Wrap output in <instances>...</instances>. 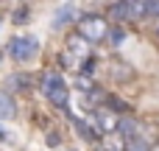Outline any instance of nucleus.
I'll return each mask as SVG.
<instances>
[{"mask_svg": "<svg viewBox=\"0 0 159 151\" xmlns=\"http://www.w3.org/2000/svg\"><path fill=\"white\" fill-rule=\"evenodd\" d=\"M106 34H109V22H106L101 14L87 11V14L78 17V36H81L84 42H101Z\"/></svg>", "mask_w": 159, "mask_h": 151, "instance_id": "1", "label": "nucleus"}, {"mask_svg": "<svg viewBox=\"0 0 159 151\" xmlns=\"http://www.w3.org/2000/svg\"><path fill=\"white\" fill-rule=\"evenodd\" d=\"M42 92H45V98H48L53 106H59V109H67L70 90H67V84H64V78H61L59 73H50V76H45V81H42Z\"/></svg>", "mask_w": 159, "mask_h": 151, "instance_id": "2", "label": "nucleus"}, {"mask_svg": "<svg viewBox=\"0 0 159 151\" xmlns=\"http://www.w3.org/2000/svg\"><path fill=\"white\" fill-rule=\"evenodd\" d=\"M36 53H39V39L34 34L14 36L8 42V56L17 59V62H31V59H36Z\"/></svg>", "mask_w": 159, "mask_h": 151, "instance_id": "3", "label": "nucleus"}, {"mask_svg": "<svg viewBox=\"0 0 159 151\" xmlns=\"http://www.w3.org/2000/svg\"><path fill=\"white\" fill-rule=\"evenodd\" d=\"M75 59H87V42H84L81 36H73V39L67 42V48L61 50V56H59V62H61L64 67H73Z\"/></svg>", "mask_w": 159, "mask_h": 151, "instance_id": "4", "label": "nucleus"}, {"mask_svg": "<svg viewBox=\"0 0 159 151\" xmlns=\"http://www.w3.org/2000/svg\"><path fill=\"white\" fill-rule=\"evenodd\" d=\"M109 14L115 20H131V17H145L143 3H109Z\"/></svg>", "mask_w": 159, "mask_h": 151, "instance_id": "5", "label": "nucleus"}, {"mask_svg": "<svg viewBox=\"0 0 159 151\" xmlns=\"http://www.w3.org/2000/svg\"><path fill=\"white\" fill-rule=\"evenodd\" d=\"M70 22H75V6H73V3H64V6H59V8H56L53 25H56V28H61V25H70Z\"/></svg>", "mask_w": 159, "mask_h": 151, "instance_id": "6", "label": "nucleus"}, {"mask_svg": "<svg viewBox=\"0 0 159 151\" xmlns=\"http://www.w3.org/2000/svg\"><path fill=\"white\" fill-rule=\"evenodd\" d=\"M14 115H17V104H14L11 92L0 90V120H11Z\"/></svg>", "mask_w": 159, "mask_h": 151, "instance_id": "7", "label": "nucleus"}, {"mask_svg": "<svg viewBox=\"0 0 159 151\" xmlns=\"http://www.w3.org/2000/svg\"><path fill=\"white\" fill-rule=\"evenodd\" d=\"M75 132H78V137H84L87 143H98V132L92 129V123H87V120H81V118H75Z\"/></svg>", "mask_w": 159, "mask_h": 151, "instance_id": "8", "label": "nucleus"}, {"mask_svg": "<svg viewBox=\"0 0 159 151\" xmlns=\"http://www.w3.org/2000/svg\"><path fill=\"white\" fill-rule=\"evenodd\" d=\"M126 151H154V149L145 137H131V140H126Z\"/></svg>", "mask_w": 159, "mask_h": 151, "instance_id": "9", "label": "nucleus"}, {"mask_svg": "<svg viewBox=\"0 0 159 151\" xmlns=\"http://www.w3.org/2000/svg\"><path fill=\"white\" fill-rule=\"evenodd\" d=\"M106 36H109L112 45H123V42H126V31H123L120 25H109V34H106Z\"/></svg>", "mask_w": 159, "mask_h": 151, "instance_id": "10", "label": "nucleus"}, {"mask_svg": "<svg viewBox=\"0 0 159 151\" xmlns=\"http://www.w3.org/2000/svg\"><path fill=\"white\" fill-rule=\"evenodd\" d=\"M11 20H14L17 25H20V22H28V20H31V8H28V6H17L14 14H11Z\"/></svg>", "mask_w": 159, "mask_h": 151, "instance_id": "11", "label": "nucleus"}, {"mask_svg": "<svg viewBox=\"0 0 159 151\" xmlns=\"http://www.w3.org/2000/svg\"><path fill=\"white\" fill-rule=\"evenodd\" d=\"M106 104H109V106H112L115 112H129V106H126V101H120L117 95H109V98H106Z\"/></svg>", "mask_w": 159, "mask_h": 151, "instance_id": "12", "label": "nucleus"}, {"mask_svg": "<svg viewBox=\"0 0 159 151\" xmlns=\"http://www.w3.org/2000/svg\"><path fill=\"white\" fill-rule=\"evenodd\" d=\"M95 120L101 123V129H103V132H115V123H112V118H106L103 112H101V115H98Z\"/></svg>", "mask_w": 159, "mask_h": 151, "instance_id": "13", "label": "nucleus"}, {"mask_svg": "<svg viewBox=\"0 0 159 151\" xmlns=\"http://www.w3.org/2000/svg\"><path fill=\"white\" fill-rule=\"evenodd\" d=\"M143 11L148 17H159V3H143Z\"/></svg>", "mask_w": 159, "mask_h": 151, "instance_id": "14", "label": "nucleus"}, {"mask_svg": "<svg viewBox=\"0 0 159 151\" xmlns=\"http://www.w3.org/2000/svg\"><path fill=\"white\" fill-rule=\"evenodd\" d=\"M78 70H81V73H92V70H95V59H92V56H87V59L81 62V67H78Z\"/></svg>", "mask_w": 159, "mask_h": 151, "instance_id": "15", "label": "nucleus"}, {"mask_svg": "<svg viewBox=\"0 0 159 151\" xmlns=\"http://www.w3.org/2000/svg\"><path fill=\"white\" fill-rule=\"evenodd\" d=\"M8 81H11L14 87H20V90H25V87H28V76H11Z\"/></svg>", "mask_w": 159, "mask_h": 151, "instance_id": "16", "label": "nucleus"}, {"mask_svg": "<svg viewBox=\"0 0 159 151\" xmlns=\"http://www.w3.org/2000/svg\"><path fill=\"white\" fill-rule=\"evenodd\" d=\"M103 146H106L103 151H120V140H117V137H112V140H106Z\"/></svg>", "mask_w": 159, "mask_h": 151, "instance_id": "17", "label": "nucleus"}, {"mask_svg": "<svg viewBox=\"0 0 159 151\" xmlns=\"http://www.w3.org/2000/svg\"><path fill=\"white\" fill-rule=\"evenodd\" d=\"M48 143H50V146H59V134L50 132V134H48Z\"/></svg>", "mask_w": 159, "mask_h": 151, "instance_id": "18", "label": "nucleus"}, {"mask_svg": "<svg viewBox=\"0 0 159 151\" xmlns=\"http://www.w3.org/2000/svg\"><path fill=\"white\" fill-rule=\"evenodd\" d=\"M0 140H6V129L3 126H0Z\"/></svg>", "mask_w": 159, "mask_h": 151, "instance_id": "19", "label": "nucleus"}, {"mask_svg": "<svg viewBox=\"0 0 159 151\" xmlns=\"http://www.w3.org/2000/svg\"><path fill=\"white\" fill-rule=\"evenodd\" d=\"M0 59H3V53H0Z\"/></svg>", "mask_w": 159, "mask_h": 151, "instance_id": "20", "label": "nucleus"}, {"mask_svg": "<svg viewBox=\"0 0 159 151\" xmlns=\"http://www.w3.org/2000/svg\"><path fill=\"white\" fill-rule=\"evenodd\" d=\"M154 151H159V149H154Z\"/></svg>", "mask_w": 159, "mask_h": 151, "instance_id": "21", "label": "nucleus"}]
</instances>
